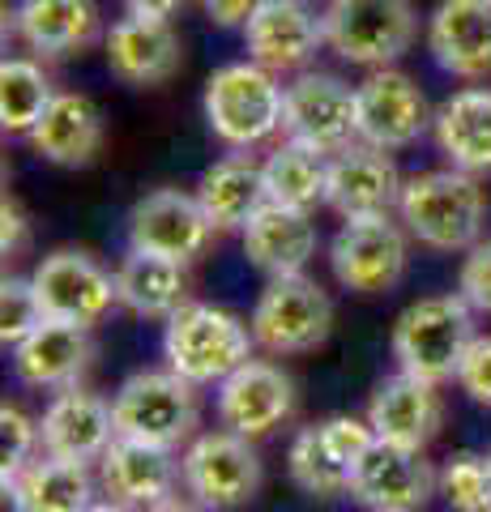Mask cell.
<instances>
[{"label": "cell", "instance_id": "obj_33", "mask_svg": "<svg viewBox=\"0 0 491 512\" xmlns=\"http://www.w3.org/2000/svg\"><path fill=\"white\" fill-rule=\"evenodd\" d=\"M287 470L295 478V487H304L308 495H316V500H329V495L351 491V466L338 461V453L329 448L321 427H304L291 440Z\"/></svg>", "mask_w": 491, "mask_h": 512}, {"label": "cell", "instance_id": "obj_28", "mask_svg": "<svg viewBox=\"0 0 491 512\" xmlns=\"http://www.w3.org/2000/svg\"><path fill=\"white\" fill-rule=\"evenodd\" d=\"M116 299L124 312L141 320H171L188 303L184 265L171 256L129 248V256L116 269Z\"/></svg>", "mask_w": 491, "mask_h": 512}, {"label": "cell", "instance_id": "obj_43", "mask_svg": "<svg viewBox=\"0 0 491 512\" xmlns=\"http://www.w3.org/2000/svg\"><path fill=\"white\" fill-rule=\"evenodd\" d=\"M86 512H133V508H129V504H116V500H112V504H90Z\"/></svg>", "mask_w": 491, "mask_h": 512}, {"label": "cell", "instance_id": "obj_32", "mask_svg": "<svg viewBox=\"0 0 491 512\" xmlns=\"http://www.w3.org/2000/svg\"><path fill=\"white\" fill-rule=\"evenodd\" d=\"M56 99L52 77L43 73L39 60L13 56L0 64V128L9 137H26L43 120L47 103Z\"/></svg>", "mask_w": 491, "mask_h": 512}, {"label": "cell", "instance_id": "obj_41", "mask_svg": "<svg viewBox=\"0 0 491 512\" xmlns=\"http://www.w3.org/2000/svg\"><path fill=\"white\" fill-rule=\"evenodd\" d=\"M124 9L129 13H141V18H176L184 9V0H124Z\"/></svg>", "mask_w": 491, "mask_h": 512}, {"label": "cell", "instance_id": "obj_18", "mask_svg": "<svg viewBox=\"0 0 491 512\" xmlns=\"http://www.w3.org/2000/svg\"><path fill=\"white\" fill-rule=\"evenodd\" d=\"M99 483L116 504L150 512L158 504L176 500V483H184V478H180V461L171 457V448L116 436L107 444V453L99 457Z\"/></svg>", "mask_w": 491, "mask_h": 512}, {"label": "cell", "instance_id": "obj_8", "mask_svg": "<svg viewBox=\"0 0 491 512\" xmlns=\"http://www.w3.org/2000/svg\"><path fill=\"white\" fill-rule=\"evenodd\" d=\"M180 478L184 491L201 508L231 512L244 508L261 491V457L252 440L235 436V431H205V436H197L184 448Z\"/></svg>", "mask_w": 491, "mask_h": 512}, {"label": "cell", "instance_id": "obj_29", "mask_svg": "<svg viewBox=\"0 0 491 512\" xmlns=\"http://www.w3.org/2000/svg\"><path fill=\"white\" fill-rule=\"evenodd\" d=\"M13 512H86L94 500V483L86 474V461L65 457H35L26 470H18L5 483Z\"/></svg>", "mask_w": 491, "mask_h": 512}, {"label": "cell", "instance_id": "obj_38", "mask_svg": "<svg viewBox=\"0 0 491 512\" xmlns=\"http://www.w3.org/2000/svg\"><path fill=\"white\" fill-rule=\"evenodd\" d=\"M457 384L474 397L479 406H491V338H474L457 363Z\"/></svg>", "mask_w": 491, "mask_h": 512}, {"label": "cell", "instance_id": "obj_44", "mask_svg": "<svg viewBox=\"0 0 491 512\" xmlns=\"http://www.w3.org/2000/svg\"><path fill=\"white\" fill-rule=\"evenodd\" d=\"M487 461H491V453H487Z\"/></svg>", "mask_w": 491, "mask_h": 512}, {"label": "cell", "instance_id": "obj_31", "mask_svg": "<svg viewBox=\"0 0 491 512\" xmlns=\"http://www.w3.org/2000/svg\"><path fill=\"white\" fill-rule=\"evenodd\" d=\"M265 188H269V201L312 214L329 192V158L321 150H312V146L287 141V146H278L274 154H269Z\"/></svg>", "mask_w": 491, "mask_h": 512}, {"label": "cell", "instance_id": "obj_37", "mask_svg": "<svg viewBox=\"0 0 491 512\" xmlns=\"http://www.w3.org/2000/svg\"><path fill=\"white\" fill-rule=\"evenodd\" d=\"M457 295H466V303L474 312L491 316V239H479L470 248V256L462 261V274H457Z\"/></svg>", "mask_w": 491, "mask_h": 512}, {"label": "cell", "instance_id": "obj_5", "mask_svg": "<svg viewBox=\"0 0 491 512\" xmlns=\"http://www.w3.org/2000/svg\"><path fill=\"white\" fill-rule=\"evenodd\" d=\"M325 43L342 60L363 64V69H385L410 52L419 35V18L410 0H329Z\"/></svg>", "mask_w": 491, "mask_h": 512}, {"label": "cell", "instance_id": "obj_12", "mask_svg": "<svg viewBox=\"0 0 491 512\" xmlns=\"http://www.w3.org/2000/svg\"><path fill=\"white\" fill-rule=\"evenodd\" d=\"M35 295L47 320H69V325H99L116 308V274H107L86 252H52L35 269Z\"/></svg>", "mask_w": 491, "mask_h": 512}, {"label": "cell", "instance_id": "obj_19", "mask_svg": "<svg viewBox=\"0 0 491 512\" xmlns=\"http://www.w3.org/2000/svg\"><path fill=\"white\" fill-rule=\"evenodd\" d=\"M103 47H107V69L124 86H163L180 73L184 60L176 26L167 18H141V13L120 18L107 30Z\"/></svg>", "mask_w": 491, "mask_h": 512}, {"label": "cell", "instance_id": "obj_22", "mask_svg": "<svg viewBox=\"0 0 491 512\" xmlns=\"http://www.w3.org/2000/svg\"><path fill=\"white\" fill-rule=\"evenodd\" d=\"M427 52L453 77H487L491 0H440L427 18Z\"/></svg>", "mask_w": 491, "mask_h": 512}, {"label": "cell", "instance_id": "obj_21", "mask_svg": "<svg viewBox=\"0 0 491 512\" xmlns=\"http://www.w3.org/2000/svg\"><path fill=\"white\" fill-rule=\"evenodd\" d=\"M440 419H445V402H440L436 384L410 376V372L380 380L368 402V423L376 431V440L419 448V453L440 431Z\"/></svg>", "mask_w": 491, "mask_h": 512}, {"label": "cell", "instance_id": "obj_36", "mask_svg": "<svg viewBox=\"0 0 491 512\" xmlns=\"http://www.w3.org/2000/svg\"><path fill=\"white\" fill-rule=\"evenodd\" d=\"M39 423L30 419L26 410L18 406H0V474H5V483L18 470H26L30 461H35V448H39Z\"/></svg>", "mask_w": 491, "mask_h": 512}, {"label": "cell", "instance_id": "obj_4", "mask_svg": "<svg viewBox=\"0 0 491 512\" xmlns=\"http://www.w3.org/2000/svg\"><path fill=\"white\" fill-rule=\"evenodd\" d=\"M474 342V308L466 295H427L398 316L393 325V359L419 380L457 376L466 346Z\"/></svg>", "mask_w": 491, "mask_h": 512}, {"label": "cell", "instance_id": "obj_24", "mask_svg": "<svg viewBox=\"0 0 491 512\" xmlns=\"http://www.w3.org/2000/svg\"><path fill=\"white\" fill-rule=\"evenodd\" d=\"M244 256L269 278L304 274V265L316 256V222L308 210L265 201L261 214L244 227Z\"/></svg>", "mask_w": 491, "mask_h": 512}, {"label": "cell", "instance_id": "obj_9", "mask_svg": "<svg viewBox=\"0 0 491 512\" xmlns=\"http://www.w3.org/2000/svg\"><path fill=\"white\" fill-rule=\"evenodd\" d=\"M282 133L321 154H342L359 137V90L334 73H299L282 103Z\"/></svg>", "mask_w": 491, "mask_h": 512}, {"label": "cell", "instance_id": "obj_42", "mask_svg": "<svg viewBox=\"0 0 491 512\" xmlns=\"http://www.w3.org/2000/svg\"><path fill=\"white\" fill-rule=\"evenodd\" d=\"M150 512H197L193 504H180V500H167V504H158V508H150Z\"/></svg>", "mask_w": 491, "mask_h": 512}, {"label": "cell", "instance_id": "obj_23", "mask_svg": "<svg viewBox=\"0 0 491 512\" xmlns=\"http://www.w3.org/2000/svg\"><path fill=\"white\" fill-rule=\"evenodd\" d=\"M26 141L39 158H47L56 167H86L103 150V116L86 94L60 90L47 103L43 120L26 133Z\"/></svg>", "mask_w": 491, "mask_h": 512}, {"label": "cell", "instance_id": "obj_14", "mask_svg": "<svg viewBox=\"0 0 491 512\" xmlns=\"http://www.w3.org/2000/svg\"><path fill=\"white\" fill-rule=\"evenodd\" d=\"M210 235H214V222L205 218L201 201L180 188L146 192L129 210V248L171 256V261H180V265L201 256L205 244H210Z\"/></svg>", "mask_w": 491, "mask_h": 512}, {"label": "cell", "instance_id": "obj_34", "mask_svg": "<svg viewBox=\"0 0 491 512\" xmlns=\"http://www.w3.org/2000/svg\"><path fill=\"white\" fill-rule=\"evenodd\" d=\"M440 495L453 512H491V461L457 453L440 470Z\"/></svg>", "mask_w": 491, "mask_h": 512}, {"label": "cell", "instance_id": "obj_2", "mask_svg": "<svg viewBox=\"0 0 491 512\" xmlns=\"http://www.w3.org/2000/svg\"><path fill=\"white\" fill-rule=\"evenodd\" d=\"M252 346H257L252 329L235 312L214 308V303H184L163 333L167 367L188 384H223L235 367L252 359Z\"/></svg>", "mask_w": 491, "mask_h": 512}, {"label": "cell", "instance_id": "obj_3", "mask_svg": "<svg viewBox=\"0 0 491 512\" xmlns=\"http://www.w3.org/2000/svg\"><path fill=\"white\" fill-rule=\"evenodd\" d=\"M282 103H287V86H278V73L261 69L257 60L223 64L205 82L210 133L235 150H252L274 137L282 128Z\"/></svg>", "mask_w": 491, "mask_h": 512}, {"label": "cell", "instance_id": "obj_10", "mask_svg": "<svg viewBox=\"0 0 491 512\" xmlns=\"http://www.w3.org/2000/svg\"><path fill=\"white\" fill-rule=\"evenodd\" d=\"M334 278L355 295H385L406 274V235L389 214L351 218L329 244Z\"/></svg>", "mask_w": 491, "mask_h": 512}, {"label": "cell", "instance_id": "obj_30", "mask_svg": "<svg viewBox=\"0 0 491 512\" xmlns=\"http://www.w3.org/2000/svg\"><path fill=\"white\" fill-rule=\"evenodd\" d=\"M197 201L205 218L214 222V231H244L269 201L265 167H257L252 158H223L201 175Z\"/></svg>", "mask_w": 491, "mask_h": 512}, {"label": "cell", "instance_id": "obj_6", "mask_svg": "<svg viewBox=\"0 0 491 512\" xmlns=\"http://www.w3.org/2000/svg\"><path fill=\"white\" fill-rule=\"evenodd\" d=\"M116 436L176 448L197 427V393L180 372H137L116 389Z\"/></svg>", "mask_w": 491, "mask_h": 512}, {"label": "cell", "instance_id": "obj_16", "mask_svg": "<svg viewBox=\"0 0 491 512\" xmlns=\"http://www.w3.org/2000/svg\"><path fill=\"white\" fill-rule=\"evenodd\" d=\"M291 406H295L291 376L261 359H248L218 384V419L244 440H261L274 427H282L291 419Z\"/></svg>", "mask_w": 491, "mask_h": 512}, {"label": "cell", "instance_id": "obj_1", "mask_svg": "<svg viewBox=\"0 0 491 512\" xmlns=\"http://www.w3.org/2000/svg\"><path fill=\"white\" fill-rule=\"evenodd\" d=\"M398 214L419 244L436 252H470L479 244L487 197L470 171H419L402 184Z\"/></svg>", "mask_w": 491, "mask_h": 512}, {"label": "cell", "instance_id": "obj_35", "mask_svg": "<svg viewBox=\"0 0 491 512\" xmlns=\"http://www.w3.org/2000/svg\"><path fill=\"white\" fill-rule=\"evenodd\" d=\"M43 303L35 295V282H22V278H5L0 286V342L5 346H18L26 333H35L43 325Z\"/></svg>", "mask_w": 491, "mask_h": 512}, {"label": "cell", "instance_id": "obj_25", "mask_svg": "<svg viewBox=\"0 0 491 512\" xmlns=\"http://www.w3.org/2000/svg\"><path fill=\"white\" fill-rule=\"evenodd\" d=\"M90 363L86 325L69 320H43L35 333L13 346V376L30 389H69Z\"/></svg>", "mask_w": 491, "mask_h": 512}, {"label": "cell", "instance_id": "obj_7", "mask_svg": "<svg viewBox=\"0 0 491 512\" xmlns=\"http://www.w3.org/2000/svg\"><path fill=\"white\" fill-rule=\"evenodd\" d=\"M248 329L257 338V346L269 350V355H304V350H316L329 338V329H334V303L304 274L269 278L257 308H252Z\"/></svg>", "mask_w": 491, "mask_h": 512}, {"label": "cell", "instance_id": "obj_27", "mask_svg": "<svg viewBox=\"0 0 491 512\" xmlns=\"http://www.w3.org/2000/svg\"><path fill=\"white\" fill-rule=\"evenodd\" d=\"M432 137L457 171H491V90L470 86L449 94L432 116Z\"/></svg>", "mask_w": 491, "mask_h": 512}, {"label": "cell", "instance_id": "obj_17", "mask_svg": "<svg viewBox=\"0 0 491 512\" xmlns=\"http://www.w3.org/2000/svg\"><path fill=\"white\" fill-rule=\"evenodd\" d=\"M402 175L393 167L389 150L376 146H346L342 154L329 158V192L325 205L334 214H342V222L351 218H380L393 214L402 205Z\"/></svg>", "mask_w": 491, "mask_h": 512}, {"label": "cell", "instance_id": "obj_13", "mask_svg": "<svg viewBox=\"0 0 491 512\" xmlns=\"http://www.w3.org/2000/svg\"><path fill=\"white\" fill-rule=\"evenodd\" d=\"M436 483L440 478L419 448H402L389 440H372V448L351 470V495L372 512H419L432 500Z\"/></svg>", "mask_w": 491, "mask_h": 512}, {"label": "cell", "instance_id": "obj_39", "mask_svg": "<svg viewBox=\"0 0 491 512\" xmlns=\"http://www.w3.org/2000/svg\"><path fill=\"white\" fill-rule=\"evenodd\" d=\"M201 9H205V18H210L214 26H223V30L240 26L244 30V22L261 9V0H201Z\"/></svg>", "mask_w": 491, "mask_h": 512}, {"label": "cell", "instance_id": "obj_20", "mask_svg": "<svg viewBox=\"0 0 491 512\" xmlns=\"http://www.w3.org/2000/svg\"><path fill=\"white\" fill-rule=\"evenodd\" d=\"M39 440H43V453H52V457L94 461L116 440V410L99 393H86L77 384H69V389H60L47 402L39 419Z\"/></svg>", "mask_w": 491, "mask_h": 512}, {"label": "cell", "instance_id": "obj_11", "mask_svg": "<svg viewBox=\"0 0 491 512\" xmlns=\"http://www.w3.org/2000/svg\"><path fill=\"white\" fill-rule=\"evenodd\" d=\"M359 90V141H368L376 150H402L432 128L436 111L427 107V94L419 90L415 77L402 69H372Z\"/></svg>", "mask_w": 491, "mask_h": 512}, {"label": "cell", "instance_id": "obj_26", "mask_svg": "<svg viewBox=\"0 0 491 512\" xmlns=\"http://www.w3.org/2000/svg\"><path fill=\"white\" fill-rule=\"evenodd\" d=\"M18 39L43 60H60L99 39V5L94 0H22L13 13Z\"/></svg>", "mask_w": 491, "mask_h": 512}, {"label": "cell", "instance_id": "obj_40", "mask_svg": "<svg viewBox=\"0 0 491 512\" xmlns=\"http://www.w3.org/2000/svg\"><path fill=\"white\" fill-rule=\"evenodd\" d=\"M26 244V218L22 210L5 197V205H0V248H5V256H13Z\"/></svg>", "mask_w": 491, "mask_h": 512}, {"label": "cell", "instance_id": "obj_15", "mask_svg": "<svg viewBox=\"0 0 491 512\" xmlns=\"http://www.w3.org/2000/svg\"><path fill=\"white\" fill-rule=\"evenodd\" d=\"M321 43L325 18H316L308 0H261V9L244 22L248 60H257L269 73L308 69Z\"/></svg>", "mask_w": 491, "mask_h": 512}]
</instances>
